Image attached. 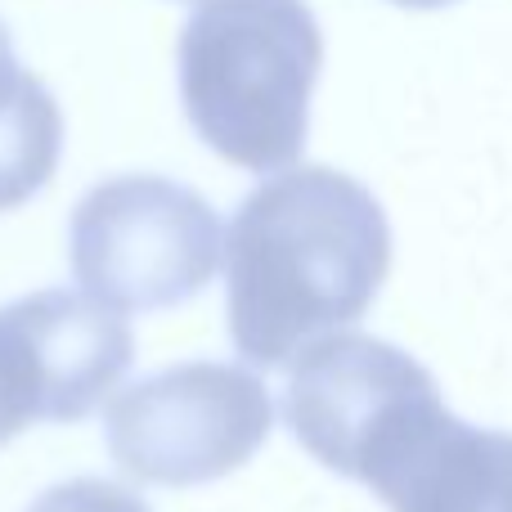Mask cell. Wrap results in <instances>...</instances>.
Returning <instances> with one entry per match:
<instances>
[{"mask_svg": "<svg viewBox=\"0 0 512 512\" xmlns=\"http://www.w3.org/2000/svg\"><path fill=\"white\" fill-rule=\"evenodd\" d=\"M432 400L436 378L400 346L360 333H328L292 355L283 423L310 459L360 481L378 450Z\"/></svg>", "mask_w": 512, "mask_h": 512, "instance_id": "5b68a950", "label": "cell"}, {"mask_svg": "<svg viewBox=\"0 0 512 512\" xmlns=\"http://www.w3.org/2000/svg\"><path fill=\"white\" fill-rule=\"evenodd\" d=\"M270 427V391L252 369L189 360L131 382L108 405L104 441L126 477L180 490L243 468Z\"/></svg>", "mask_w": 512, "mask_h": 512, "instance_id": "277c9868", "label": "cell"}, {"mask_svg": "<svg viewBox=\"0 0 512 512\" xmlns=\"http://www.w3.org/2000/svg\"><path fill=\"white\" fill-rule=\"evenodd\" d=\"M41 369L14 306H0V445L41 423Z\"/></svg>", "mask_w": 512, "mask_h": 512, "instance_id": "9c48e42d", "label": "cell"}, {"mask_svg": "<svg viewBox=\"0 0 512 512\" xmlns=\"http://www.w3.org/2000/svg\"><path fill=\"white\" fill-rule=\"evenodd\" d=\"M221 216L167 176H113L77 203L68 256L77 283L113 310H171L221 270Z\"/></svg>", "mask_w": 512, "mask_h": 512, "instance_id": "3957f363", "label": "cell"}, {"mask_svg": "<svg viewBox=\"0 0 512 512\" xmlns=\"http://www.w3.org/2000/svg\"><path fill=\"white\" fill-rule=\"evenodd\" d=\"M27 86H32V72L18 68L14 41H9V27L0 23V113H9V108H14V99L23 95Z\"/></svg>", "mask_w": 512, "mask_h": 512, "instance_id": "8fae6325", "label": "cell"}, {"mask_svg": "<svg viewBox=\"0 0 512 512\" xmlns=\"http://www.w3.org/2000/svg\"><path fill=\"white\" fill-rule=\"evenodd\" d=\"M27 512H153V508L126 486H113V481L99 477H77L63 481V486H50Z\"/></svg>", "mask_w": 512, "mask_h": 512, "instance_id": "30bf717a", "label": "cell"}, {"mask_svg": "<svg viewBox=\"0 0 512 512\" xmlns=\"http://www.w3.org/2000/svg\"><path fill=\"white\" fill-rule=\"evenodd\" d=\"M400 9H441V5H454V0H391Z\"/></svg>", "mask_w": 512, "mask_h": 512, "instance_id": "7c38bea8", "label": "cell"}, {"mask_svg": "<svg viewBox=\"0 0 512 512\" xmlns=\"http://www.w3.org/2000/svg\"><path fill=\"white\" fill-rule=\"evenodd\" d=\"M41 369V423H81L104 405L135 360V337L113 306L45 288L9 301Z\"/></svg>", "mask_w": 512, "mask_h": 512, "instance_id": "52a82bcc", "label": "cell"}, {"mask_svg": "<svg viewBox=\"0 0 512 512\" xmlns=\"http://www.w3.org/2000/svg\"><path fill=\"white\" fill-rule=\"evenodd\" d=\"M364 486L391 512H512V436L432 405L378 454Z\"/></svg>", "mask_w": 512, "mask_h": 512, "instance_id": "8992f818", "label": "cell"}, {"mask_svg": "<svg viewBox=\"0 0 512 512\" xmlns=\"http://www.w3.org/2000/svg\"><path fill=\"white\" fill-rule=\"evenodd\" d=\"M180 104L212 153L283 171L306 153L324 32L306 0H198L180 32Z\"/></svg>", "mask_w": 512, "mask_h": 512, "instance_id": "7a4b0ae2", "label": "cell"}, {"mask_svg": "<svg viewBox=\"0 0 512 512\" xmlns=\"http://www.w3.org/2000/svg\"><path fill=\"white\" fill-rule=\"evenodd\" d=\"M387 270L391 225L360 180L333 167H283L243 198L225 230L234 346L256 369L288 364L364 319Z\"/></svg>", "mask_w": 512, "mask_h": 512, "instance_id": "6da1fadb", "label": "cell"}, {"mask_svg": "<svg viewBox=\"0 0 512 512\" xmlns=\"http://www.w3.org/2000/svg\"><path fill=\"white\" fill-rule=\"evenodd\" d=\"M63 153V113L41 77L0 113V212L23 207L54 180Z\"/></svg>", "mask_w": 512, "mask_h": 512, "instance_id": "ba28073f", "label": "cell"}]
</instances>
